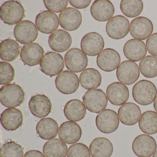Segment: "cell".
<instances>
[{"label": "cell", "mask_w": 157, "mask_h": 157, "mask_svg": "<svg viewBox=\"0 0 157 157\" xmlns=\"http://www.w3.org/2000/svg\"><path fill=\"white\" fill-rule=\"evenodd\" d=\"M157 94L154 83L147 80H142L135 84L132 90V96L139 104L147 105L152 103Z\"/></svg>", "instance_id": "6da1fadb"}, {"label": "cell", "mask_w": 157, "mask_h": 157, "mask_svg": "<svg viewBox=\"0 0 157 157\" xmlns=\"http://www.w3.org/2000/svg\"><path fill=\"white\" fill-rule=\"evenodd\" d=\"M24 98L25 92L22 88L14 83L5 85L0 90V101L6 107H17L22 103Z\"/></svg>", "instance_id": "7a4b0ae2"}, {"label": "cell", "mask_w": 157, "mask_h": 157, "mask_svg": "<svg viewBox=\"0 0 157 157\" xmlns=\"http://www.w3.org/2000/svg\"><path fill=\"white\" fill-rule=\"evenodd\" d=\"M0 11L1 20L9 25L18 24L22 21L25 14L22 4L15 1L4 2L1 7Z\"/></svg>", "instance_id": "3957f363"}, {"label": "cell", "mask_w": 157, "mask_h": 157, "mask_svg": "<svg viewBox=\"0 0 157 157\" xmlns=\"http://www.w3.org/2000/svg\"><path fill=\"white\" fill-rule=\"evenodd\" d=\"M107 96L102 90L94 89L88 91L82 97L86 108L92 113H98L107 106Z\"/></svg>", "instance_id": "277c9868"}, {"label": "cell", "mask_w": 157, "mask_h": 157, "mask_svg": "<svg viewBox=\"0 0 157 157\" xmlns=\"http://www.w3.org/2000/svg\"><path fill=\"white\" fill-rule=\"evenodd\" d=\"M40 67L42 72L50 77L59 75L64 68L63 57L56 52H48L42 59Z\"/></svg>", "instance_id": "5b68a950"}, {"label": "cell", "mask_w": 157, "mask_h": 157, "mask_svg": "<svg viewBox=\"0 0 157 157\" xmlns=\"http://www.w3.org/2000/svg\"><path fill=\"white\" fill-rule=\"evenodd\" d=\"M95 123L97 128L102 133L111 134L118 128L119 119L115 111L105 109L97 116Z\"/></svg>", "instance_id": "8992f818"}, {"label": "cell", "mask_w": 157, "mask_h": 157, "mask_svg": "<svg viewBox=\"0 0 157 157\" xmlns=\"http://www.w3.org/2000/svg\"><path fill=\"white\" fill-rule=\"evenodd\" d=\"M128 20L122 15L114 16L106 24L105 30L109 37L119 40L125 37L129 31Z\"/></svg>", "instance_id": "52a82bcc"}, {"label": "cell", "mask_w": 157, "mask_h": 157, "mask_svg": "<svg viewBox=\"0 0 157 157\" xmlns=\"http://www.w3.org/2000/svg\"><path fill=\"white\" fill-rule=\"evenodd\" d=\"M155 139L146 134L136 137L132 143L133 152L138 157H151L157 149Z\"/></svg>", "instance_id": "ba28073f"}, {"label": "cell", "mask_w": 157, "mask_h": 157, "mask_svg": "<svg viewBox=\"0 0 157 157\" xmlns=\"http://www.w3.org/2000/svg\"><path fill=\"white\" fill-rule=\"evenodd\" d=\"M13 33L18 42L23 44H28L36 40L38 32L36 25L33 22L24 21L15 26Z\"/></svg>", "instance_id": "9c48e42d"}, {"label": "cell", "mask_w": 157, "mask_h": 157, "mask_svg": "<svg viewBox=\"0 0 157 157\" xmlns=\"http://www.w3.org/2000/svg\"><path fill=\"white\" fill-rule=\"evenodd\" d=\"M116 76L121 83L125 85H131L136 82L139 78V68L135 62L125 60L117 68Z\"/></svg>", "instance_id": "30bf717a"}, {"label": "cell", "mask_w": 157, "mask_h": 157, "mask_svg": "<svg viewBox=\"0 0 157 157\" xmlns=\"http://www.w3.org/2000/svg\"><path fill=\"white\" fill-rule=\"evenodd\" d=\"M55 83L57 90L65 94L74 93L79 86L78 76L69 71H65L59 74L56 78Z\"/></svg>", "instance_id": "8fae6325"}, {"label": "cell", "mask_w": 157, "mask_h": 157, "mask_svg": "<svg viewBox=\"0 0 157 157\" xmlns=\"http://www.w3.org/2000/svg\"><path fill=\"white\" fill-rule=\"evenodd\" d=\"M65 62L68 69L78 73L86 68L88 65V59L83 51L78 48H73L66 53Z\"/></svg>", "instance_id": "7c38bea8"}, {"label": "cell", "mask_w": 157, "mask_h": 157, "mask_svg": "<svg viewBox=\"0 0 157 157\" xmlns=\"http://www.w3.org/2000/svg\"><path fill=\"white\" fill-rule=\"evenodd\" d=\"M102 36L98 33H89L83 36L81 42V48L86 55L94 56L99 55L104 48Z\"/></svg>", "instance_id": "4fadbf2b"}, {"label": "cell", "mask_w": 157, "mask_h": 157, "mask_svg": "<svg viewBox=\"0 0 157 157\" xmlns=\"http://www.w3.org/2000/svg\"><path fill=\"white\" fill-rule=\"evenodd\" d=\"M153 25L152 22L145 17L135 18L131 21L129 31L132 37L139 40L148 39L152 34Z\"/></svg>", "instance_id": "5bb4252c"}, {"label": "cell", "mask_w": 157, "mask_h": 157, "mask_svg": "<svg viewBox=\"0 0 157 157\" xmlns=\"http://www.w3.org/2000/svg\"><path fill=\"white\" fill-rule=\"evenodd\" d=\"M96 61L97 66L101 70L106 72H111L119 67L121 58L116 50L113 48H106L98 55Z\"/></svg>", "instance_id": "9a60e30c"}, {"label": "cell", "mask_w": 157, "mask_h": 157, "mask_svg": "<svg viewBox=\"0 0 157 157\" xmlns=\"http://www.w3.org/2000/svg\"><path fill=\"white\" fill-rule=\"evenodd\" d=\"M37 29L44 34L53 33L59 26L57 15L50 11H44L39 13L36 19Z\"/></svg>", "instance_id": "2e32d148"}, {"label": "cell", "mask_w": 157, "mask_h": 157, "mask_svg": "<svg viewBox=\"0 0 157 157\" xmlns=\"http://www.w3.org/2000/svg\"><path fill=\"white\" fill-rule=\"evenodd\" d=\"M90 13L96 21L105 22L113 18L115 13L114 7L113 3L108 0H97L92 5Z\"/></svg>", "instance_id": "e0dca14e"}, {"label": "cell", "mask_w": 157, "mask_h": 157, "mask_svg": "<svg viewBox=\"0 0 157 157\" xmlns=\"http://www.w3.org/2000/svg\"><path fill=\"white\" fill-rule=\"evenodd\" d=\"M106 96L109 101L113 105H123L129 98V90L124 84L120 82H114L107 87Z\"/></svg>", "instance_id": "ac0fdd59"}, {"label": "cell", "mask_w": 157, "mask_h": 157, "mask_svg": "<svg viewBox=\"0 0 157 157\" xmlns=\"http://www.w3.org/2000/svg\"><path fill=\"white\" fill-rule=\"evenodd\" d=\"M44 54V48L40 45L32 43L23 47L21 52V59L25 65L36 66L41 63Z\"/></svg>", "instance_id": "d6986e66"}, {"label": "cell", "mask_w": 157, "mask_h": 157, "mask_svg": "<svg viewBox=\"0 0 157 157\" xmlns=\"http://www.w3.org/2000/svg\"><path fill=\"white\" fill-rule=\"evenodd\" d=\"M82 22L81 13L74 8H67L59 15L60 26L67 31L72 32L77 30L80 26Z\"/></svg>", "instance_id": "ffe728a7"}, {"label": "cell", "mask_w": 157, "mask_h": 157, "mask_svg": "<svg viewBox=\"0 0 157 157\" xmlns=\"http://www.w3.org/2000/svg\"><path fill=\"white\" fill-rule=\"evenodd\" d=\"M29 107L34 116L39 118H43L50 113L52 109V103L46 95L36 94L30 99Z\"/></svg>", "instance_id": "44dd1931"}, {"label": "cell", "mask_w": 157, "mask_h": 157, "mask_svg": "<svg viewBox=\"0 0 157 157\" xmlns=\"http://www.w3.org/2000/svg\"><path fill=\"white\" fill-rule=\"evenodd\" d=\"M82 129L77 123L67 121L61 124L59 130V137L62 141L68 144L76 143L80 139Z\"/></svg>", "instance_id": "7402d4cb"}, {"label": "cell", "mask_w": 157, "mask_h": 157, "mask_svg": "<svg viewBox=\"0 0 157 157\" xmlns=\"http://www.w3.org/2000/svg\"><path fill=\"white\" fill-rule=\"evenodd\" d=\"M141 110L136 104L128 102L118 109V116L121 123L128 126L136 124L141 116Z\"/></svg>", "instance_id": "603a6c76"}, {"label": "cell", "mask_w": 157, "mask_h": 157, "mask_svg": "<svg viewBox=\"0 0 157 157\" xmlns=\"http://www.w3.org/2000/svg\"><path fill=\"white\" fill-rule=\"evenodd\" d=\"M123 52L125 56L129 60L137 62L145 57L147 53V47L141 40L130 39L124 45Z\"/></svg>", "instance_id": "cb8c5ba5"}, {"label": "cell", "mask_w": 157, "mask_h": 157, "mask_svg": "<svg viewBox=\"0 0 157 157\" xmlns=\"http://www.w3.org/2000/svg\"><path fill=\"white\" fill-rule=\"evenodd\" d=\"M23 121L22 113L17 108H8L1 115V123L7 131L17 130L22 124Z\"/></svg>", "instance_id": "d4e9b609"}, {"label": "cell", "mask_w": 157, "mask_h": 157, "mask_svg": "<svg viewBox=\"0 0 157 157\" xmlns=\"http://www.w3.org/2000/svg\"><path fill=\"white\" fill-rule=\"evenodd\" d=\"M48 42L52 50L62 53L69 49L72 44V39L68 32L58 30L50 35Z\"/></svg>", "instance_id": "484cf974"}, {"label": "cell", "mask_w": 157, "mask_h": 157, "mask_svg": "<svg viewBox=\"0 0 157 157\" xmlns=\"http://www.w3.org/2000/svg\"><path fill=\"white\" fill-rule=\"evenodd\" d=\"M59 125L56 120L50 117L41 119L37 123L36 131L41 138L49 140L56 137L59 132Z\"/></svg>", "instance_id": "4316f807"}, {"label": "cell", "mask_w": 157, "mask_h": 157, "mask_svg": "<svg viewBox=\"0 0 157 157\" xmlns=\"http://www.w3.org/2000/svg\"><path fill=\"white\" fill-rule=\"evenodd\" d=\"M90 150L92 157H110L113 151V147L108 139L98 137L92 141Z\"/></svg>", "instance_id": "83f0119b"}, {"label": "cell", "mask_w": 157, "mask_h": 157, "mask_svg": "<svg viewBox=\"0 0 157 157\" xmlns=\"http://www.w3.org/2000/svg\"><path fill=\"white\" fill-rule=\"evenodd\" d=\"M86 113L85 105L77 99L69 101L64 107L65 117L68 120L72 122H78L82 120L85 117Z\"/></svg>", "instance_id": "f1b7e54d"}, {"label": "cell", "mask_w": 157, "mask_h": 157, "mask_svg": "<svg viewBox=\"0 0 157 157\" xmlns=\"http://www.w3.org/2000/svg\"><path fill=\"white\" fill-rule=\"evenodd\" d=\"M101 74L95 69H86L80 76V82L82 86L86 90H94L98 88L101 85Z\"/></svg>", "instance_id": "f546056e"}, {"label": "cell", "mask_w": 157, "mask_h": 157, "mask_svg": "<svg viewBox=\"0 0 157 157\" xmlns=\"http://www.w3.org/2000/svg\"><path fill=\"white\" fill-rule=\"evenodd\" d=\"M67 146L59 139H53L46 142L43 148L45 157H66Z\"/></svg>", "instance_id": "4dcf8cb0"}, {"label": "cell", "mask_w": 157, "mask_h": 157, "mask_svg": "<svg viewBox=\"0 0 157 157\" xmlns=\"http://www.w3.org/2000/svg\"><path fill=\"white\" fill-rule=\"evenodd\" d=\"M139 126L142 132L147 135L157 133V113L152 111L144 112L139 121Z\"/></svg>", "instance_id": "1f68e13d"}, {"label": "cell", "mask_w": 157, "mask_h": 157, "mask_svg": "<svg viewBox=\"0 0 157 157\" xmlns=\"http://www.w3.org/2000/svg\"><path fill=\"white\" fill-rule=\"evenodd\" d=\"M20 53L19 44L13 39L3 40L0 45V56L2 60L13 61L17 59Z\"/></svg>", "instance_id": "d6a6232c"}, {"label": "cell", "mask_w": 157, "mask_h": 157, "mask_svg": "<svg viewBox=\"0 0 157 157\" xmlns=\"http://www.w3.org/2000/svg\"><path fill=\"white\" fill-rule=\"evenodd\" d=\"M122 13L128 18L137 17L142 13L143 4L141 0H122L120 5Z\"/></svg>", "instance_id": "836d02e7"}, {"label": "cell", "mask_w": 157, "mask_h": 157, "mask_svg": "<svg viewBox=\"0 0 157 157\" xmlns=\"http://www.w3.org/2000/svg\"><path fill=\"white\" fill-rule=\"evenodd\" d=\"M140 72L144 77L149 78L157 76V58L152 56L145 57L139 64Z\"/></svg>", "instance_id": "e575fe53"}, {"label": "cell", "mask_w": 157, "mask_h": 157, "mask_svg": "<svg viewBox=\"0 0 157 157\" xmlns=\"http://www.w3.org/2000/svg\"><path fill=\"white\" fill-rule=\"evenodd\" d=\"M24 150L22 146L15 141H8L1 149V157H23Z\"/></svg>", "instance_id": "d590c367"}, {"label": "cell", "mask_w": 157, "mask_h": 157, "mask_svg": "<svg viewBox=\"0 0 157 157\" xmlns=\"http://www.w3.org/2000/svg\"><path fill=\"white\" fill-rule=\"evenodd\" d=\"M15 71L11 65L4 61L0 62V84L7 85L13 81Z\"/></svg>", "instance_id": "8d00e7d4"}, {"label": "cell", "mask_w": 157, "mask_h": 157, "mask_svg": "<svg viewBox=\"0 0 157 157\" xmlns=\"http://www.w3.org/2000/svg\"><path fill=\"white\" fill-rule=\"evenodd\" d=\"M67 157H90V152L85 144L76 143L70 147L68 151Z\"/></svg>", "instance_id": "74e56055"}, {"label": "cell", "mask_w": 157, "mask_h": 157, "mask_svg": "<svg viewBox=\"0 0 157 157\" xmlns=\"http://www.w3.org/2000/svg\"><path fill=\"white\" fill-rule=\"evenodd\" d=\"M44 4L46 8L52 12L59 13L66 10L68 3L67 0L62 1H49L44 0Z\"/></svg>", "instance_id": "f35d334b"}, {"label": "cell", "mask_w": 157, "mask_h": 157, "mask_svg": "<svg viewBox=\"0 0 157 157\" xmlns=\"http://www.w3.org/2000/svg\"><path fill=\"white\" fill-rule=\"evenodd\" d=\"M147 50L153 56L157 57V33L151 35L146 42Z\"/></svg>", "instance_id": "ab89813d"}, {"label": "cell", "mask_w": 157, "mask_h": 157, "mask_svg": "<svg viewBox=\"0 0 157 157\" xmlns=\"http://www.w3.org/2000/svg\"><path fill=\"white\" fill-rule=\"evenodd\" d=\"M70 4L74 8L78 9H83L87 8L91 2V0L87 1H69Z\"/></svg>", "instance_id": "60d3db41"}, {"label": "cell", "mask_w": 157, "mask_h": 157, "mask_svg": "<svg viewBox=\"0 0 157 157\" xmlns=\"http://www.w3.org/2000/svg\"><path fill=\"white\" fill-rule=\"evenodd\" d=\"M24 157H45L42 152L38 150H30L25 154Z\"/></svg>", "instance_id": "b9f144b4"}, {"label": "cell", "mask_w": 157, "mask_h": 157, "mask_svg": "<svg viewBox=\"0 0 157 157\" xmlns=\"http://www.w3.org/2000/svg\"><path fill=\"white\" fill-rule=\"evenodd\" d=\"M153 106H154V109L157 113V96H156V98L154 100V103H153Z\"/></svg>", "instance_id": "7bdbcfd3"}, {"label": "cell", "mask_w": 157, "mask_h": 157, "mask_svg": "<svg viewBox=\"0 0 157 157\" xmlns=\"http://www.w3.org/2000/svg\"><path fill=\"white\" fill-rule=\"evenodd\" d=\"M157 157V150L155 152H154V154H153V157Z\"/></svg>", "instance_id": "ee69618b"}]
</instances>
